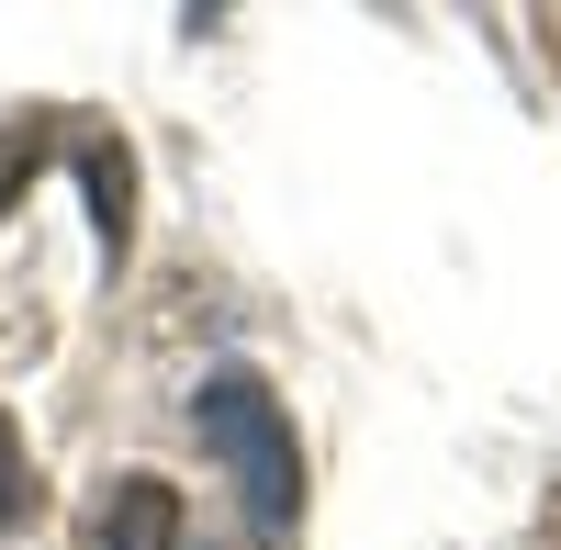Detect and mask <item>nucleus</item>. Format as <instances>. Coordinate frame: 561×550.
I'll return each instance as SVG.
<instances>
[{"label":"nucleus","mask_w":561,"mask_h":550,"mask_svg":"<svg viewBox=\"0 0 561 550\" xmlns=\"http://www.w3.org/2000/svg\"><path fill=\"white\" fill-rule=\"evenodd\" d=\"M0 461H12V427H0ZM0 506H12V494H0Z\"/></svg>","instance_id":"obj_2"},{"label":"nucleus","mask_w":561,"mask_h":550,"mask_svg":"<svg viewBox=\"0 0 561 550\" xmlns=\"http://www.w3.org/2000/svg\"><path fill=\"white\" fill-rule=\"evenodd\" d=\"M203 449H225V461H237V483H248L259 528H280V517H293V438H280V416H270V393H259V382H237V371H225V382L203 393Z\"/></svg>","instance_id":"obj_1"}]
</instances>
